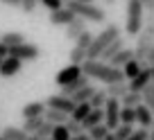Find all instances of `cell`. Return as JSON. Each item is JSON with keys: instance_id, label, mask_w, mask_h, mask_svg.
Masks as SVG:
<instances>
[{"instance_id": "8d00e7d4", "label": "cell", "mask_w": 154, "mask_h": 140, "mask_svg": "<svg viewBox=\"0 0 154 140\" xmlns=\"http://www.w3.org/2000/svg\"><path fill=\"white\" fill-rule=\"evenodd\" d=\"M66 127H68V131H70V136H79V133H84V129H82V122L68 120V122H66Z\"/></svg>"}, {"instance_id": "30bf717a", "label": "cell", "mask_w": 154, "mask_h": 140, "mask_svg": "<svg viewBox=\"0 0 154 140\" xmlns=\"http://www.w3.org/2000/svg\"><path fill=\"white\" fill-rule=\"evenodd\" d=\"M45 111H48L45 102H29V104H25V106H23L20 115H23V120H29V118H43Z\"/></svg>"}, {"instance_id": "bcb514c9", "label": "cell", "mask_w": 154, "mask_h": 140, "mask_svg": "<svg viewBox=\"0 0 154 140\" xmlns=\"http://www.w3.org/2000/svg\"><path fill=\"white\" fill-rule=\"evenodd\" d=\"M106 140H116V138H113V133H111V136H109V138H106Z\"/></svg>"}, {"instance_id": "8992f818", "label": "cell", "mask_w": 154, "mask_h": 140, "mask_svg": "<svg viewBox=\"0 0 154 140\" xmlns=\"http://www.w3.org/2000/svg\"><path fill=\"white\" fill-rule=\"evenodd\" d=\"M84 75V70H82V66H75V63H68L66 68H61L57 73V77H54V84H57L59 88H63V86H72V84L77 82V79Z\"/></svg>"}, {"instance_id": "d4e9b609", "label": "cell", "mask_w": 154, "mask_h": 140, "mask_svg": "<svg viewBox=\"0 0 154 140\" xmlns=\"http://www.w3.org/2000/svg\"><path fill=\"white\" fill-rule=\"evenodd\" d=\"M88 61V50L84 48H72L70 50V63H75V66H84V63Z\"/></svg>"}, {"instance_id": "db71d44e", "label": "cell", "mask_w": 154, "mask_h": 140, "mask_svg": "<svg viewBox=\"0 0 154 140\" xmlns=\"http://www.w3.org/2000/svg\"><path fill=\"white\" fill-rule=\"evenodd\" d=\"M149 140H152V138H149Z\"/></svg>"}, {"instance_id": "ffe728a7", "label": "cell", "mask_w": 154, "mask_h": 140, "mask_svg": "<svg viewBox=\"0 0 154 140\" xmlns=\"http://www.w3.org/2000/svg\"><path fill=\"white\" fill-rule=\"evenodd\" d=\"M104 91H106V95L113 97V100H122V97L129 93V84H125V82H120V84H111V86H106Z\"/></svg>"}, {"instance_id": "7bdbcfd3", "label": "cell", "mask_w": 154, "mask_h": 140, "mask_svg": "<svg viewBox=\"0 0 154 140\" xmlns=\"http://www.w3.org/2000/svg\"><path fill=\"white\" fill-rule=\"evenodd\" d=\"M77 2H88V5H95V0H77Z\"/></svg>"}, {"instance_id": "c3c4849f", "label": "cell", "mask_w": 154, "mask_h": 140, "mask_svg": "<svg viewBox=\"0 0 154 140\" xmlns=\"http://www.w3.org/2000/svg\"><path fill=\"white\" fill-rule=\"evenodd\" d=\"M152 140H154V131H152Z\"/></svg>"}, {"instance_id": "e0dca14e", "label": "cell", "mask_w": 154, "mask_h": 140, "mask_svg": "<svg viewBox=\"0 0 154 140\" xmlns=\"http://www.w3.org/2000/svg\"><path fill=\"white\" fill-rule=\"evenodd\" d=\"M125 48H127V45H125V39H122V36H120V39H116L113 43H111L109 48H106L104 52H102V57H100V59H102V61H106V63H109L111 59L116 57V54L120 52V50H125Z\"/></svg>"}, {"instance_id": "484cf974", "label": "cell", "mask_w": 154, "mask_h": 140, "mask_svg": "<svg viewBox=\"0 0 154 140\" xmlns=\"http://www.w3.org/2000/svg\"><path fill=\"white\" fill-rule=\"evenodd\" d=\"M86 133L91 136V140H106V138L111 136V131H109V127L102 122V124H97V127H93V129H88Z\"/></svg>"}, {"instance_id": "d6986e66", "label": "cell", "mask_w": 154, "mask_h": 140, "mask_svg": "<svg viewBox=\"0 0 154 140\" xmlns=\"http://www.w3.org/2000/svg\"><path fill=\"white\" fill-rule=\"evenodd\" d=\"M131 59H134V50H129V48H125V50H120V52H118V54H116V57L113 59H111V66H113V68H125L127 66V63H129L131 61Z\"/></svg>"}, {"instance_id": "f35d334b", "label": "cell", "mask_w": 154, "mask_h": 140, "mask_svg": "<svg viewBox=\"0 0 154 140\" xmlns=\"http://www.w3.org/2000/svg\"><path fill=\"white\" fill-rule=\"evenodd\" d=\"M145 68H154V45L149 48V54H147V59H145Z\"/></svg>"}, {"instance_id": "6da1fadb", "label": "cell", "mask_w": 154, "mask_h": 140, "mask_svg": "<svg viewBox=\"0 0 154 140\" xmlns=\"http://www.w3.org/2000/svg\"><path fill=\"white\" fill-rule=\"evenodd\" d=\"M82 70H84V75H88L91 79H97V82L106 84V86L125 82L122 68H113L111 63L102 61V59H88V61L82 66Z\"/></svg>"}, {"instance_id": "4316f807", "label": "cell", "mask_w": 154, "mask_h": 140, "mask_svg": "<svg viewBox=\"0 0 154 140\" xmlns=\"http://www.w3.org/2000/svg\"><path fill=\"white\" fill-rule=\"evenodd\" d=\"M93 93H95V86L91 84V86H86V88H79V91H77L75 95L70 97V100L75 102V104H82V102H88V100H91Z\"/></svg>"}, {"instance_id": "f546056e", "label": "cell", "mask_w": 154, "mask_h": 140, "mask_svg": "<svg viewBox=\"0 0 154 140\" xmlns=\"http://www.w3.org/2000/svg\"><path fill=\"white\" fill-rule=\"evenodd\" d=\"M120 124H129V127L136 124V109L122 106V111H120Z\"/></svg>"}, {"instance_id": "f907efd6", "label": "cell", "mask_w": 154, "mask_h": 140, "mask_svg": "<svg viewBox=\"0 0 154 140\" xmlns=\"http://www.w3.org/2000/svg\"><path fill=\"white\" fill-rule=\"evenodd\" d=\"M45 140H52V138H45Z\"/></svg>"}, {"instance_id": "7402d4cb", "label": "cell", "mask_w": 154, "mask_h": 140, "mask_svg": "<svg viewBox=\"0 0 154 140\" xmlns=\"http://www.w3.org/2000/svg\"><path fill=\"white\" fill-rule=\"evenodd\" d=\"M143 68H145V66H143L140 61L131 59V61L127 63L125 68H122V73H125V79H129V82H131V79H136V77H138L140 73H143Z\"/></svg>"}, {"instance_id": "d590c367", "label": "cell", "mask_w": 154, "mask_h": 140, "mask_svg": "<svg viewBox=\"0 0 154 140\" xmlns=\"http://www.w3.org/2000/svg\"><path fill=\"white\" fill-rule=\"evenodd\" d=\"M91 43H93V34L88 32V29H86V32H84L82 36H79V39L75 41V45H77V48H84V50H88V48H91Z\"/></svg>"}, {"instance_id": "9c48e42d", "label": "cell", "mask_w": 154, "mask_h": 140, "mask_svg": "<svg viewBox=\"0 0 154 140\" xmlns=\"http://www.w3.org/2000/svg\"><path fill=\"white\" fill-rule=\"evenodd\" d=\"M20 68H23V61L16 57H7L2 59V63H0V77H14V75L20 73Z\"/></svg>"}, {"instance_id": "7c38bea8", "label": "cell", "mask_w": 154, "mask_h": 140, "mask_svg": "<svg viewBox=\"0 0 154 140\" xmlns=\"http://www.w3.org/2000/svg\"><path fill=\"white\" fill-rule=\"evenodd\" d=\"M77 16L72 14L70 9H68V7H63V9H59V11H52V14H50V23L52 25H57V27H68V25L72 23V20H75Z\"/></svg>"}, {"instance_id": "681fc988", "label": "cell", "mask_w": 154, "mask_h": 140, "mask_svg": "<svg viewBox=\"0 0 154 140\" xmlns=\"http://www.w3.org/2000/svg\"><path fill=\"white\" fill-rule=\"evenodd\" d=\"M0 140H5V138H2V136H0Z\"/></svg>"}, {"instance_id": "e575fe53", "label": "cell", "mask_w": 154, "mask_h": 140, "mask_svg": "<svg viewBox=\"0 0 154 140\" xmlns=\"http://www.w3.org/2000/svg\"><path fill=\"white\" fill-rule=\"evenodd\" d=\"M38 2H41V5H43L45 9L50 11V14H52V11H59V9H63V7H66V2H63V0H38Z\"/></svg>"}, {"instance_id": "60d3db41", "label": "cell", "mask_w": 154, "mask_h": 140, "mask_svg": "<svg viewBox=\"0 0 154 140\" xmlns=\"http://www.w3.org/2000/svg\"><path fill=\"white\" fill-rule=\"evenodd\" d=\"M7 57H9V48L0 41V59H7Z\"/></svg>"}, {"instance_id": "d6a6232c", "label": "cell", "mask_w": 154, "mask_h": 140, "mask_svg": "<svg viewBox=\"0 0 154 140\" xmlns=\"http://www.w3.org/2000/svg\"><path fill=\"white\" fill-rule=\"evenodd\" d=\"M70 138H72V136H70V131H68L66 124H57V127H54L52 140H70Z\"/></svg>"}, {"instance_id": "816d5d0a", "label": "cell", "mask_w": 154, "mask_h": 140, "mask_svg": "<svg viewBox=\"0 0 154 140\" xmlns=\"http://www.w3.org/2000/svg\"><path fill=\"white\" fill-rule=\"evenodd\" d=\"M0 63H2V59H0Z\"/></svg>"}, {"instance_id": "44dd1931", "label": "cell", "mask_w": 154, "mask_h": 140, "mask_svg": "<svg viewBox=\"0 0 154 140\" xmlns=\"http://www.w3.org/2000/svg\"><path fill=\"white\" fill-rule=\"evenodd\" d=\"M93 111V106L88 104V102H82V104H77L75 106V111L70 113V120H75V122H84L88 118V113Z\"/></svg>"}, {"instance_id": "52a82bcc", "label": "cell", "mask_w": 154, "mask_h": 140, "mask_svg": "<svg viewBox=\"0 0 154 140\" xmlns=\"http://www.w3.org/2000/svg\"><path fill=\"white\" fill-rule=\"evenodd\" d=\"M9 57H16L20 61H36L41 57V48L34 43H23V45H16V48H9Z\"/></svg>"}, {"instance_id": "ac0fdd59", "label": "cell", "mask_w": 154, "mask_h": 140, "mask_svg": "<svg viewBox=\"0 0 154 140\" xmlns=\"http://www.w3.org/2000/svg\"><path fill=\"white\" fill-rule=\"evenodd\" d=\"M0 41H2L7 48H16V45L27 43V41H25V36H23V32H5L2 36H0Z\"/></svg>"}, {"instance_id": "2e32d148", "label": "cell", "mask_w": 154, "mask_h": 140, "mask_svg": "<svg viewBox=\"0 0 154 140\" xmlns=\"http://www.w3.org/2000/svg\"><path fill=\"white\" fill-rule=\"evenodd\" d=\"M0 136L5 140H29V133L23 129V127H5Z\"/></svg>"}, {"instance_id": "9a60e30c", "label": "cell", "mask_w": 154, "mask_h": 140, "mask_svg": "<svg viewBox=\"0 0 154 140\" xmlns=\"http://www.w3.org/2000/svg\"><path fill=\"white\" fill-rule=\"evenodd\" d=\"M102 122H104V109H93V111L88 113V118L82 122V129L88 131V129H93V127L102 124Z\"/></svg>"}, {"instance_id": "4dcf8cb0", "label": "cell", "mask_w": 154, "mask_h": 140, "mask_svg": "<svg viewBox=\"0 0 154 140\" xmlns=\"http://www.w3.org/2000/svg\"><path fill=\"white\" fill-rule=\"evenodd\" d=\"M134 131H136L134 127H129V124H120L116 131H111V133H113V138H116V140H127L131 133H134Z\"/></svg>"}, {"instance_id": "8fae6325", "label": "cell", "mask_w": 154, "mask_h": 140, "mask_svg": "<svg viewBox=\"0 0 154 140\" xmlns=\"http://www.w3.org/2000/svg\"><path fill=\"white\" fill-rule=\"evenodd\" d=\"M149 84H152V68H143V73H140L136 79H131V82H129V91L143 93Z\"/></svg>"}, {"instance_id": "cb8c5ba5", "label": "cell", "mask_w": 154, "mask_h": 140, "mask_svg": "<svg viewBox=\"0 0 154 140\" xmlns=\"http://www.w3.org/2000/svg\"><path fill=\"white\" fill-rule=\"evenodd\" d=\"M43 118H45V120H48V122H52V124H66V122L70 120V115H68V113L54 111V109H48Z\"/></svg>"}, {"instance_id": "ab89813d", "label": "cell", "mask_w": 154, "mask_h": 140, "mask_svg": "<svg viewBox=\"0 0 154 140\" xmlns=\"http://www.w3.org/2000/svg\"><path fill=\"white\" fill-rule=\"evenodd\" d=\"M0 2L7 7H23V0H0Z\"/></svg>"}, {"instance_id": "4fadbf2b", "label": "cell", "mask_w": 154, "mask_h": 140, "mask_svg": "<svg viewBox=\"0 0 154 140\" xmlns=\"http://www.w3.org/2000/svg\"><path fill=\"white\" fill-rule=\"evenodd\" d=\"M86 23H88V20H84V18H79V16H77V18L66 27V36H68L70 41H77V39H79V36H82V34L88 29Z\"/></svg>"}, {"instance_id": "83f0119b", "label": "cell", "mask_w": 154, "mask_h": 140, "mask_svg": "<svg viewBox=\"0 0 154 140\" xmlns=\"http://www.w3.org/2000/svg\"><path fill=\"white\" fill-rule=\"evenodd\" d=\"M106 100H109V95H106V91H100V88H95V93H93V97L88 100V104H91L93 109H104Z\"/></svg>"}, {"instance_id": "ba28073f", "label": "cell", "mask_w": 154, "mask_h": 140, "mask_svg": "<svg viewBox=\"0 0 154 140\" xmlns=\"http://www.w3.org/2000/svg\"><path fill=\"white\" fill-rule=\"evenodd\" d=\"M45 106L48 109H54V111H61V113H68L70 115L72 111H75V102L70 100V97L61 95V93H54V95H50L48 100H45Z\"/></svg>"}, {"instance_id": "f1b7e54d", "label": "cell", "mask_w": 154, "mask_h": 140, "mask_svg": "<svg viewBox=\"0 0 154 140\" xmlns=\"http://www.w3.org/2000/svg\"><path fill=\"white\" fill-rule=\"evenodd\" d=\"M43 124H45V118H29V120H25V122H23V129L27 131L29 136H34Z\"/></svg>"}, {"instance_id": "7a4b0ae2", "label": "cell", "mask_w": 154, "mask_h": 140, "mask_svg": "<svg viewBox=\"0 0 154 140\" xmlns=\"http://www.w3.org/2000/svg\"><path fill=\"white\" fill-rule=\"evenodd\" d=\"M116 39H120V27L116 23H109L97 36H93V43H91V48H88V59H100L102 52H104Z\"/></svg>"}, {"instance_id": "603a6c76", "label": "cell", "mask_w": 154, "mask_h": 140, "mask_svg": "<svg viewBox=\"0 0 154 140\" xmlns=\"http://www.w3.org/2000/svg\"><path fill=\"white\" fill-rule=\"evenodd\" d=\"M120 102H122V106H127V109H136V106H140V104H143V93L129 91Z\"/></svg>"}, {"instance_id": "277c9868", "label": "cell", "mask_w": 154, "mask_h": 140, "mask_svg": "<svg viewBox=\"0 0 154 140\" xmlns=\"http://www.w3.org/2000/svg\"><path fill=\"white\" fill-rule=\"evenodd\" d=\"M66 7H68L75 16H79V18H84V20H91V23H104V20H106V11L100 9V7H95V5H88V2L68 0Z\"/></svg>"}, {"instance_id": "7dc6e473", "label": "cell", "mask_w": 154, "mask_h": 140, "mask_svg": "<svg viewBox=\"0 0 154 140\" xmlns=\"http://www.w3.org/2000/svg\"><path fill=\"white\" fill-rule=\"evenodd\" d=\"M29 140H38V138H34V136H29Z\"/></svg>"}, {"instance_id": "f5cc1de1", "label": "cell", "mask_w": 154, "mask_h": 140, "mask_svg": "<svg viewBox=\"0 0 154 140\" xmlns=\"http://www.w3.org/2000/svg\"><path fill=\"white\" fill-rule=\"evenodd\" d=\"M152 129H154V124H152Z\"/></svg>"}, {"instance_id": "b9f144b4", "label": "cell", "mask_w": 154, "mask_h": 140, "mask_svg": "<svg viewBox=\"0 0 154 140\" xmlns=\"http://www.w3.org/2000/svg\"><path fill=\"white\" fill-rule=\"evenodd\" d=\"M70 140H91V136H88L86 131H84V133H79V136H72Z\"/></svg>"}, {"instance_id": "5bb4252c", "label": "cell", "mask_w": 154, "mask_h": 140, "mask_svg": "<svg viewBox=\"0 0 154 140\" xmlns=\"http://www.w3.org/2000/svg\"><path fill=\"white\" fill-rule=\"evenodd\" d=\"M136 122H138L143 129H149V127L154 124V113L149 111L145 104H140V106H136Z\"/></svg>"}, {"instance_id": "5b68a950", "label": "cell", "mask_w": 154, "mask_h": 140, "mask_svg": "<svg viewBox=\"0 0 154 140\" xmlns=\"http://www.w3.org/2000/svg\"><path fill=\"white\" fill-rule=\"evenodd\" d=\"M120 111H122V102L109 97L104 104V124L109 127V131H116L120 127Z\"/></svg>"}, {"instance_id": "74e56055", "label": "cell", "mask_w": 154, "mask_h": 140, "mask_svg": "<svg viewBox=\"0 0 154 140\" xmlns=\"http://www.w3.org/2000/svg\"><path fill=\"white\" fill-rule=\"evenodd\" d=\"M36 5H38V0H23V7H20V9H23L25 14H34Z\"/></svg>"}, {"instance_id": "f6af8a7d", "label": "cell", "mask_w": 154, "mask_h": 140, "mask_svg": "<svg viewBox=\"0 0 154 140\" xmlns=\"http://www.w3.org/2000/svg\"><path fill=\"white\" fill-rule=\"evenodd\" d=\"M152 86H154V68H152Z\"/></svg>"}, {"instance_id": "836d02e7", "label": "cell", "mask_w": 154, "mask_h": 140, "mask_svg": "<svg viewBox=\"0 0 154 140\" xmlns=\"http://www.w3.org/2000/svg\"><path fill=\"white\" fill-rule=\"evenodd\" d=\"M143 104L154 113V86H152V84H149V86L143 91Z\"/></svg>"}, {"instance_id": "3957f363", "label": "cell", "mask_w": 154, "mask_h": 140, "mask_svg": "<svg viewBox=\"0 0 154 140\" xmlns=\"http://www.w3.org/2000/svg\"><path fill=\"white\" fill-rule=\"evenodd\" d=\"M145 7L140 0H127V20H125V34L138 36L145 27Z\"/></svg>"}, {"instance_id": "ee69618b", "label": "cell", "mask_w": 154, "mask_h": 140, "mask_svg": "<svg viewBox=\"0 0 154 140\" xmlns=\"http://www.w3.org/2000/svg\"><path fill=\"white\" fill-rule=\"evenodd\" d=\"M104 2L106 5H116V0H104Z\"/></svg>"}, {"instance_id": "1f68e13d", "label": "cell", "mask_w": 154, "mask_h": 140, "mask_svg": "<svg viewBox=\"0 0 154 140\" xmlns=\"http://www.w3.org/2000/svg\"><path fill=\"white\" fill-rule=\"evenodd\" d=\"M54 127L57 124H52V122H48L45 120V124L41 127V129L34 133V138H38V140H45V138H52V131H54Z\"/></svg>"}]
</instances>
